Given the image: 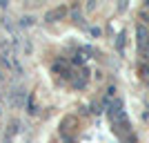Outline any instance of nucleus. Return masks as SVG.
Here are the masks:
<instances>
[{"mask_svg":"<svg viewBox=\"0 0 149 143\" xmlns=\"http://www.w3.org/2000/svg\"><path fill=\"white\" fill-rule=\"evenodd\" d=\"M0 63L5 65L7 69H11V72H16V74H22V65H20V56L16 54V51L11 49V45L9 43H0Z\"/></svg>","mask_w":149,"mask_h":143,"instance_id":"1","label":"nucleus"},{"mask_svg":"<svg viewBox=\"0 0 149 143\" xmlns=\"http://www.w3.org/2000/svg\"><path fill=\"white\" fill-rule=\"evenodd\" d=\"M29 114H36V105H33V96H29V110H27Z\"/></svg>","mask_w":149,"mask_h":143,"instance_id":"5","label":"nucleus"},{"mask_svg":"<svg viewBox=\"0 0 149 143\" xmlns=\"http://www.w3.org/2000/svg\"><path fill=\"white\" fill-rule=\"evenodd\" d=\"M2 7H7V2H5V0H0V9H2Z\"/></svg>","mask_w":149,"mask_h":143,"instance_id":"6","label":"nucleus"},{"mask_svg":"<svg viewBox=\"0 0 149 143\" xmlns=\"http://www.w3.org/2000/svg\"><path fill=\"white\" fill-rule=\"evenodd\" d=\"M138 47H140V49L147 47V29H145L143 25L138 27Z\"/></svg>","mask_w":149,"mask_h":143,"instance_id":"3","label":"nucleus"},{"mask_svg":"<svg viewBox=\"0 0 149 143\" xmlns=\"http://www.w3.org/2000/svg\"><path fill=\"white\" fill-rule=\"evenodd\" d=\"M31 23H33V18H31V16H27V18H22V20H20V25H22V27H29Z\"/></svg>","mask_w":149,"mask_h":143,"instance_id":"4","label":"nucleus"},{"mask_svg":"<svg viewBox=\"0 0 149 143\" xmlns=\"http://www.w3.org/2000/svg\"><path fill=\"white\" fill-rule=\"evenodd\" d=\"M65 13H67L65 7H56V9H51V11L45 13V20H47V23H56V20L65 18Z\"/></svg>","mask_w":149,"mask_h":143,"instance_id":"2","label":"nucleus"}]
</instances>
